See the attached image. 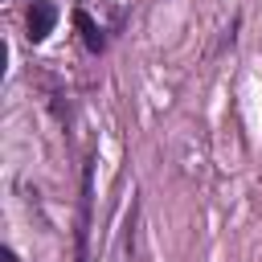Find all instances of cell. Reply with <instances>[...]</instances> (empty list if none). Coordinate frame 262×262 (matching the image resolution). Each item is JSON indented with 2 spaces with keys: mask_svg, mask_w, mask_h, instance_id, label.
<instances>
[{
  "mask_svg": "<svg viewBox=\"0 0 262 262\" xmlns=\"http://www.w3.org/2000/svg\"><path fill=\"white\" fill-rule=\"evenodd\" d=\"M53 20H57V8L49 0H33V8H29V37L33 41H45L53 33Z\"/></svg>",
  "mask_w": 262,
  "mask_h": 262,
  "instance_id": "6da1fadb",
  "label": "cell"
},
{
  "mask_svg": "<svg viewBox=\"0 0 262 262\" xmlns=\"http://www.w3.org/2000/svg\"><path fill=\"white\" fill-rule=\"evenodd\" d=\"M74 25L82 29V41H86V49H90V53H98V49H102V33H98V25H94L86 12H74Z\"/></svg>",
  "mask_w": 262,
  "mask_h": 262,
  "instance_id": "7a4b0ae2",
  "label": "cell"
},
{
  "mask_svg": "<svg viewBox=\"0 0 262 262\" xmlns=\"http://www.w3.org/2000/svg\"><path fill=\"white\" fill-rule=\"evenodd\" d=\"M0 262H16V254L12 250H0Z\"/></svg>",
  "mask_w": 262,
  "mask_h": 262,
  "instance_id": "3957f363",
  "label": "cell"
}]
</instances>
